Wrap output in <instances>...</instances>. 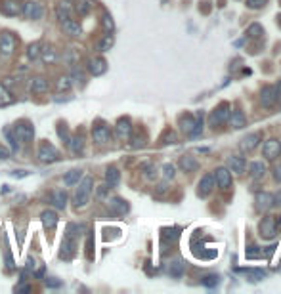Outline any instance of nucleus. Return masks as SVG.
Wrapping results in <instances>:
<instances>
[{"mask_svg":"<svg viewBox=\"0 0 281 294\" xmlns=\"http://www.w3.org/2000/svg\"><path fill=\"white\" fill-rule=\"evenodd\" d=\"M77 191H75V207L77 208H82L87 207L88 201H90V195H92V187H94V178L92 176H87V178H82L77 184Z\"/></svg>","mask_w":281,"mask_h":294,"instance_id":"obj_1","label":"nucleus"},{"mask_svg":"<svg viewBox=\"0 0 281 294\" xmlns=\"http://www.w3.org/2000/svg\"><path fill=\"white\" fill-rule=\"evenodd\" d=\"M12 132H14L15 140L21 142V144H29V142H33V138H35V126L29 121H25V119L15 122Z\"/></svg>","mask_w":281,"mask_h":294,"instance_id":"obj_2","label":"nucleus"},{"mask_svg":"<svg viewBox=\"0 0 281 294\" xmlns=\"http://www.w3.org/2000/svg\"><path fill=\"white\" fill-rule=\"evenodd\" d=\"M75 230L77 225H69L67 233L63 237V243H61V252H59V258L61 260H71L75 256V248H77V241H75Z\"/></svg>","mask_w":281,"mask_h":294,"instance_id":"obj_3","label":"nucleus"},{"mask_svg":"<svg viewBox=\"0 0 281 294\" xmlns=\"http://www.w3.org/2000/svg\"><path fill=\"white\" fill-rule=\"evenodd\" d=\"M230 103L228 101H222V103H218L217 107L210 111L209 115V124L210 126H220L224 122H228L230 119Z\"/></svg>","mask_w":281,"mask_h":294,"instance_id":"obj_4","label":"nucleus"},{"mask_svg":"<svg viewBox=\"0 0 281 294\" xmlns=\"http://www.w3.org/2000/svg\"><path fill=\"white\" fill-rule=\"evenodd\" d=\"M17 38L15 35H12L10 31H2L0 33V56L4 58H10L15 50H17Z\"/></svg>","mask_w":281,"mask_h":294,"instance_id":"obj_5","label":"nucleus"},{"mask_svg":"<svg viewBox=\"0 0 281 294\" xmlns=\"http://www.w3.org/2000/svg\"><path fill=\"white\" fill-rule=\"evenodd\" d=\"M277 218L272 214L264 216L262 220H260L258 223V235L262 237V239H272V237L277 233Z\"/></svg>","mask_w":281,"mask_h":294,"instance_id":"obj_6","label":"nucleus"},{"mask_svg":"<svg viewBox=\"0 0 281 294\" xmlns=\"http://www.w3.org/2000/svg\"><path fill=\"white\" fill-rule=\"evenodd\" d=\"M36 157H38V161L40 163H46V165H50V163H56V161H59V151L54 147L52 144H48V142H44V144H40V147H38V153H36Z\"/></svg>","mask_w":281,"mask_h":294,"instance_id":"obj_7","label":"nucleus"},{"mask_svg":"<svg viewBox=\"0 0 281 294\" xmlns=\"http://www.w3.org/2000/svg\"><path fill=\"white\" fill-rule=\"evenodd\" d=\"M279 101V96L275 92V86H264L260 90V105L262 109H274Z\"/></svg>","mask_w":281,"mask_h":294,"instance_id":"obj_8","label":"nucleus"},{"mask_svg":"<svg viewBox=\"0 0 281 294\" xmlns=\"http://www.w3.org/2000/svg\"><path fill=\"white\" fill-rule=\"evenodd\" d=\"M279 155H281V142L279 140H275V138L266 140L264 145H262V157L266 159V161H275Z\"/></svg>","mask_w":281,"mask_h":294,"instance_id":"obj_9","label":"nucleus"},{"mask_svg":"<svg viewBox=\"0 0 281 294\" xmlns=\"http://www.w3.org/2000/svg\"><path fill=\"white\" fill-rule=\"evenodd\" d=\"M44 14L42 6L35 2V0H29V2H23V10H21V15L25 19H31V21H36V19H40Z\"/></svg>","mask_w":281,"mask_h":294,"instance_id":"obj_10","label":"nucleus"},{"mask_svg":"<svg viewBox=\"0 0 281 294\" xmlns=\"http://www.w3.org/2000/svg\"><path fill=\"white\" fill-rule=\"evenodd\" d=\"M23 2L19 0H0V14L8 15V17H17L21 15Z\"/></svg>","mask_w":281,"mask_h":294,"instance_id":"obj_11","label":"nucleus"},{"mask_svg":"<svg viewBox=\"0 0 281 294\" xmlns=\"http://www.w3.org/2000/svg\"><path fill=\"white\" fill-rule=\"evenodd\" d=\"M115 134L119 140H123V142H126V140H130V136H132V122H130L128 117H123V119H119L115 124Z\"/></svg>","mask_w":281,"mask_h":294,"instance_id":"obj_12","label":"nucleus"},{"mask_svg":"<svg viewBox=\"0 0 281 294\" xmlns=\"http://www.w3.org/2000/svg\"><path fill=\"white\" fill-rule=\"evenodd\" d=\"M214 182H217V187H220V189H230L231 172L228 170V166H220V168L214 170Z\"/></svg>","mask_w":281,"mask_h":294,"instance_id":"obj_13","label":"nucleus"},{"mask_svg":"<svg viewBox=\"0 0 281 294\" xmlns=\"http://www.w3.org/2000/svg\"><path fill=\"white\" fill-rule=\"evenodd\" d=\"M214 187H217V182H214V174H205L199 182V189H197V193L199 197H209L212 191H214Z\"/></svg>","mask_w":281,"mask_h":294,"instance_id":"obj_14","label":"nucleus"},{"mask_svg":"<svg viewBox=\"0 0 281 294\" xmlns=\"http://www.w3.org/2000/svg\"><path fill=\"white\" fill-rule=\"evenodd\" d=\"M228 170L233 174H237V176H241V174L247 170L245 157H241V155H231V157H228Z\"/></svg>","mask_w":281,"mask_h":294,"instance_id":"obj_15","label":"nucleus"},{"mask_svg":"<svg viewBox=\"0 0 281 294\" xmlns=\"http://www.w3.org/2000/svg\"><path fill=\"white\" fill-rule=\"evenodd\" d=\"M254 202H256V210H270L274 207V195L272 193H266V191H258L254 195Z\"/></svg>","mask_w":281,"mask_h":294,"instance_id":"obj_16","label":"nucleus"},{"mask_svg":"<svg viewBox=\"0 0 281 294\" xmlns=\"http://www.w3.org/2000/svg\"><path fill=\"white\" fill-rule=\"evenodd\" d=\"M109 210H111V214H115V216H124V214H128L130 207L124 199L113 197V199H109Z\"/></svg>","mask_w":281,"mask_h":294,"instance_id":"obj_17","label":"nucleus"},{"mask_svg":"<svg viewBox=\"0 0 281 294\" xmlns=\"http://www.w3.org/2000/svg\"><path fill=\"white\" fill-rule=\"evenodd\" d=\"M92 138L96 144H107L109 140H111V130H109V126H105V124H100V126H94L92 130Z\"/></svg>","mask_w":281,"mask_h":294,"instance_id":"obj_18","label":"nucleus"},{"mask_svg":"<svg viewBox=\"0 0 281 294\" xmlns=\"http://www.w3.org/2000/svg\"><path fill=\"white\" fill-rule=\"evenodd\" d=\"M88 71H90V75H94V77H101L103 73L107 71V61L103 58H92L88 61Z\"/></svg>","mask_w":281,"mask_h":294,"instance_id":"obj_19","label":"nucleus"},{"mask_svg":"<svg viewBox=\"0 0 281 294\" xmlns=\"http://www.w3.org/2000/svg\"><path fill=\"white\" fill-rule=\"evenodd\" d=\"M258 142H260V132H254V134H249V136L243 138L239 142V147H241V151H245V153H251V151H254L258 147Z\"/></svg>","mask_w":281,"mask_h":294,"instance_id":"obj_20","label":"nucleus"},{"mask_svg":"<svg viewBox=\"0 0 281 294\" xmlns=\"http://www.w3.org/2000/svg\"><path fill=\"white\" fill-rule=\"evenodd\" d=\"M228 122H230V126L233 130L245 128V126H247V117H245V113H243L241 109H235V111H230V119H228Z\"/></svg>","mask_w":281,"mask_h":294,"instance_id":"obj_21","label":"nucleus"},{"mask_svg":"<svg viewBox=\"0 0 281 294\" xmlns=\"http://www.w3.org/2000/svg\"><path fill=\"white\" fill-rule=\"evenodd\" d=\"M73 14V6L69 0H61L58 6H56V17H58L59 21H65V19H69Z\"/></svg>","mask_w":281,"mask_h":294,"instance_id":"obj_22","label":"nucleus"},{"mask_svg":"<svg viewBox=\"0 0 281 294\" xmlns=\"http://www.w3.org/2000/svg\"><path fill=\"white\" fill-rule=\"evenodd\" d=\"M178 126H180V130L184 132V134H191V130H193L195 126V115L193 113H186V115H182L180 119H178Z\"/></svg>","mask_w":281,"mask_h":294,"instance_id":"obj_23","label":"nucleus"},{"mask_svg":"<svg viewBox=\"0 0 281 294\" xmlns=\"http://www.w3.org/2000/svg\"><path fill=\"white\" fill-rule=\"evenodd\" d=\"M61 29L67 33L69 36H80V33H82V27H80L79 21H75V19H65V21H61Z\"/></svg>","mask_w":281,"mask_h":294,"instance_id":"obj_24","label":"nucleus"},{"mask_svg":"<svg viewBox=\"0 0 281 294\" xmlns=\"http://www.w3.org/2000/svg\"><path fill=\"white\" fill-rule=\"evenodd\" d=\"M50 90V82L44 77H35L31 80V92L33 94H46Z\"/></svg>","mask_w":281,"mask_h":294,"instance_id":"obj_25","label":"nucleus"},{"mask_svg":"<svg viewBox=\"0 0 281 294\" xmlns=\"http://www.w3.org/2000/svg\"><path fill=\"white\" fill-rule=\"evenodd\" d=\"M178 166H180V170H184V172H195V170L199 168V163H197V159L191 157V155H184V157L180 159Z\"/></svg>","mask_w":281,"mask_h":294,"instance_id":"obj_26","label":"nucleus"},{"mask_svg":"<svg viewBox=\"0 0 281 294\" xmlns=\"http://www.w3.org/2000/svg\"><path fill=\"white\" fill-rule=\"evenodd\" d=\"M40 220H42L44 228L50 231L56 230V225H58V214L54 210H44L42 214H40Z\"/></svg>","mask_w":281,"mask_h":294,"instance_id":"obj_27","label":"nucleus"},{"mask_svg":"<svg viewBox=\"0 0 281 294\" xmlns=\"http://www.w3.org/2000/svg\"><path fill=\"white\" fill-rule=\"evenodd\" d=\"M184 272H186V264H184L182 260H172V262L168 264V275H170V277H174V279L182 277V275H184Z\"/></svg>","mask_w":281,"mask_h":294,"instance_id":"obj_28","label":"nucleus"},{"mask_svg":"<svg viewBox=\"0 0 281 294\" xmlns=\"http://www.w3.org/2000/svg\"><path fill=\"white\" fill-rule=\"evenodd\" d=\"M119 182H121V172L117 170L115 166H109L107 172H105V184H107V187L109 189H111V187H117Z\"/></svg>","mask_w":281,"mask_h":294,"instance_id":"obj_29","label":"nucleus"},{"mask_svg":"<svg viewBox=\"0 0 281 294\" xmlns=\"http://www.w3.org/2000/svg\"><path fill=\"white\" fill-rule=\"evenodd\" d=\"M203 128H205V113L203 111H197L195 113V126L191 130L189 138H199L203 134Z\"/></svg>","mask_w":281,"mask_h":294,"instance_id":"obj_30","label":"nucleus"},{"mask_svg":"<svg viewBox=\"0 0 281 294\" xmlns=\"http://www.w3.org/2000/svg\"><path fill=\"white\" fill-rule=\"evenodd\" d=\"M67 147H69V149H71L75 155L82 153V149H84V136H82V134H77V136H73L71 140H69Z\"/></svg>","mask_w":281,"mask_h":294,"instance_id":"obj_31","label":"nucleus"},{"mask_svg":"<svg viewBox=\"0 0 281 294\" xmlns=\"http://www.w3.org/2000/svg\"><path fill=\"white\" fill-rule=\"evenodd\" d=\"M161 239H163L165 243L178 241V239H180V228H165V230L161 231Z\"/></svg>","mask_w":281,"mask_h":294,"instance_id":"obj_32","label":"nucleus"},{"mask_svg":"<svg viewBox=\"0 0 281 294\" xmlns=\"http://www.w3.org/2000/svg\"><path fill=\"white\" fill-rule=\"evenodd\" d=\"M80 178H82V170L80 168H73V170H69V172L65 174L63 184L65 186H77L80 182Z\"/></svg>","mask_w":281,"mask_h":294,"instance_id":"obj_33","label":"nucleus"},{"mask_svg":"<svg viewBox=\"0 0 281 294\" xmlns=\"http://www.w3.org/2000/svg\"><path fill=\"white\" fill-rule=\"evenodd\" d=\"M15 101V98L12 96V92L8 90L6 84H0V107H8Z\"/></svg>","mask_w":281,"mask_h":294,"instance_id":"obj_34","label":"nucleus"},{"mask_svg":"<svg viewBox=\"0 0 281 294\" xmlns=\"http://www.w3.org/2000/svg\"><path fill=\"white\" fill-rule=\"evenodd\" d=\"M40 58L46 65H54L58 61V52L54 50L52 46H46L44 50H40Z\"/></svg>","mask_w":281,"mask_h":294,"instance_id":"obj_35","label":"nucleus"},{"mask_svg":"<svg viewBox=\"0 0 281 294\" xmlns=\"http://www.w3.org/2000/svg\"><path fill=\"white\" fill-rule=\"evenodd\" d=\"M52 202H54V207H56V208L63 210V208L67 207V193H65L63 189L54 191V193H52Z\"/></svg>","mask_w":281,"mask_h":294,"instance_id":"obj_36","label":"nucleus"},{"mask_svg":"<svg viewBox=\"0 0 281 294\" xmlns=\"http://www.w3.org/2000/svg\"><path fill=\"white\" fill-rule=\"evenodd\" d=\"M249 170H251L252 178L260 179V178H264V174H266V166H264V163H260V161H254V163L249 165Z\"/></svg>","mask_w":281,"mask_h":294,"instance_id":"obj_37","label":"nucleus"},{"mask_svg":"<svg viewBox=\"0 0 281 294\" xmlns=\"http://www.w3.org/2000/svg\"><path fill=\"white\" fill-rule=\"evenodd\" d=\"M235 272H237V273H247V275L251 277L249 281L266 279V272H264V269H258V267H254V269H239V267H235Z\"/></svg>","mask_w":281,"mask_h":294,"instance_id":"obj_38","label":"nucleus"},{"mask_svg":"<svg viewBox=\"0 0 281 294\" xmlns=\"http://www.w3.org/2000/svg\"><path fill=\"white\" fill-rule=\"evenodd\" d=\"M115 44V38H113V35L111 33H105L103 35V38H101L100 42H98V50L100 52H107V50H111V46Z\"/></svg>","mask_w":281,"mask_h":294,"instance_id":"obj_39","label":"nucleus"},{"mask_svg":"<svg viewBox=\"0 0 281 294\" xmlns=\"http://www.w3.org/2000/svg\"><path fill=\"white\" fill-rule=\"evenodd\" d=\"M40 50H42V44L40 42L29 44V48H27V58H29L31 61H36V59L40 58Z\"/></svg>","mask_w":281,"mask_h":294,"instance_id":"obj_40","label":"nucleus"},{"mask_svg":"<svg viewBox=\"0 0 281 294\" xmlns=\"http://www.w3.org/2000/svg\"><path fill=\"white\" fill-rule=\"evenodd\" d=\"M262 35H264V29H262L260 23H251V25H249V29H247V38H260Z\"/></svg>","mask_w":281,"mask_h":294,"instance_id":"obj_41","label":"nucleus"},{"mask_svg":"<svg viewBox=\"0 0 281 294\" xmlns=\"http://www.w3.org/2000/svg\"><path fill=\"white\" fill-rule=\"evenodd\" d=\"M71 86H73L71 77H67V75L59 77L58 82H56V88H58L59 92H67V90H71Z\"/></svg>","mask_w":281,"mask_h":294,"instance_id":"obj_42","label":"nucleus"},{"mask_svg":"<svg viewBox=\"0 0 281 294\" xmlns=\"http://www.w3.org/2000/svg\"><path fill=\"white\" fill-rule=\"evenodd\" d=\"M220 283V277L218 275H214V273H210V275H205L201 279V285L203 287H207V288H214Z\"/></svg>","mask_w":281,"mask_h":294,"instance_id":"obj_43","label":"nucleus"},{"mask_svg":"<svg viewBox=\"0 0 281 294\" xmlns=\"http://www.w3.org/2000/svg\"><path fill=\"white\" fill-rule=\"evenodd\" d=\"M159 144L161 145H168V144H176V134L172 130H166L163 136L159 138Z\"/></svg>","mask_w":281,"mask_h":294,"instance_id":"obj_44","label":"nucleus"},{"mask_svg":"<svg viewBox=\"0 0 281 294\" xmlns=\"http://www.w3.org/2000/svg\"><path fill=\"white\" fill-rule=\"evenodd\" d=\"M2 132H4V136H6L8 142H10V145H12V151H14V153H17L19 145H17V140H15V136H14V132H12V128H4Z\"/></svg>","mask_w":281,"mask_h":294,"instance_id":"obj_45","label":"nucleus"},{"mask_svg":"<svg viewBox=\"0 0 281 294\" xmlns=\"http://www.w3.org/2000/svg\"><path fill=\"white\" fill-rule=\"evenodd\" d=\"M101 27H103V31L105 33H113V29H115V23H113V17L109 14H105L103 17H101Z\"/></svg>","mask_w":281,"mask_h":294,"instance_id":"obj_46","label":"nucleus"},{"mask_svg":"<svg viewBox=\"0 0 281 294\" xmlns=\"http://www.w3.org/2000/svg\"><path fill=\"white\" fill-rule=\"evenodd\" d=\"M92 2L90 0H80V2H77V12H79V15H87L90 10H92Z\"/></svg>","mask_w":281,"mask_h":294,"instance_id":"obj_47","label":"nucleus"},{"mask_svg":"<svg viewBox=\"0 0 281 294\" xmlns=\"http://www.w3.org/2000/svg\"><path fill=\"white\" fill-rule=\"evenodd\" d=\"M161 172H163V178L165 179H172L176 176V168H174V165H163Z\"/></svg>","mask_w":281,"mask_h":294,"instance_id":"obj_48","label":"nucleus"},{"mask_svg":"<svg viewBox=\"0 0 281 294\" xmlns=\"http://www.w3.org/2000/svg\"><path fill=\"white\" fill-rule=\"evenodd\" d=\"M245 256H247V258H249V260L258 258V256H262V251H260V246H256V244H251V246L247 248Z\"/></svg>","mask_w":281,"mask_h":294,"instance_id":"obj_49","label":"nucleus"},{"mask_svg":"<svg viewBox=\"0 0 281 294\" xmlns=\"http://www.w3.org/2000/svg\"><path fill=\"white\" fill-rule=\"evenodd\" d=\"M58 136L63 140L65 144H69V140H71V136H69V132H67V126H65L63 122H59L58 124Z\"/></svg>","mask_w":281,"mask_h":294,"instance_id":"obj_50","label":"nucleus"},{"mask_svg":"<svg viewBox=\"0 0 281 294\" xmlns=\"http://www.w3.org/2000/svg\"><path fill=\"white\" fill-rule=\"evenodd\" d=\"M268 4V0H247V8L249 10H260Z\"/></svg>","mask_w":281,"mask_h":294,"instance_id":"obj_51","label":"nucleus"},{"mask_svg":"<svg viewBox=\"0 0 281 294\" xmlns=\"http://www.w3.org/2000/svg\"><path fill=\"white\" fill-rule=\"evenodd\" d=\"M130 138H132V136H130ZM145 140H147V138H145L144 134H142V136H134V138H132V149H140V147H144Z\"/></svg>","mask_w":281,"mask_h":294,"instance_id":"obj_52","label":"nucleus"},{"mask_svg":"<svg viewBox=\"0 0 281 294\" xmlns=\"http://www.w3.org/2000/svg\"><path fill=\"white\" fill-rule=\"evenodd\" d=\"M144 176L147 179L155 178V168H153V165H144Z\"/></svg>","mask_w":281,"mask_h":294,"instance_id":"obj_53","label":"nucleus"},{"mask_svg":"<svg viewBox=\"0 0 281 294\" xmlns=\"http://www.w3.org/2000/svg\"><path fill=\"white\" fill-rule=\"evenodd\" d=\"M46 287H50V288H59L61 287V281H58L56 277H48L46 279Z\"/></svg>","mask_w":281,"mask_h":294,"instance_id":"obj_54","label":"nucleus"},{"mask_svg":"<svg viewBox=\"0 0 281 294\" xmlns=\"http://www.w3.org/2000/svg\"><path fill=\"white\" fill-rule=\"evenodd\" d=\"M272 176H274V179L277 182V184H281V165H275L274 170H272Z\"/></svg>","mask_w":281,"mask_h":294,"instance_id":"obj_55","label":"nucleus"},{"mask_svg":"<svg viewBox=\"0 0 281 294\" xmlns=\"http://www.w3.org/2000/svg\"><path fill=\"white\" fill-rule=\"evenodd\" d=\"M6 267L12 272V269H15V264H14V258H12V254H10V251H6Z\"/></svg>","mask_w":281,"mask_h":294,"instance_id":"obj_56","label":"nucleus"},{"mask_svg":"<svg viewBox=\"0 0 281 294\" xmlns=\"http://www.w3.org/2000/svg\"><path fill=\"white\" fill-rule=\"evenodd\" d=\"M6 159H10V151L0 145V161H6Z\"/></svg>","mask_w":281,"mask_h":294,"instance_id":"obj_57","label":"nucleus"},{"mask_svg":"<svg viewBox=\"0 0 281 294\" xmlns=\"http://www.w3.org/2000/svg\"><path fill=\"white\" fill-rule=\"evenodd\" d=\"M35 269H36V260L29 258L27 260V272H35Z\"/></svg>","mask_w":281,"mask_h":294,"instance_id":"obj_58","label":"nucleus"},{"mask_svg":"<svg viewBox=\"0 0 281 294\" xmlns=\"http://www.w3.org/2000/svg\"><path fill=\"white\" fill-rule=\"evenodd\" d=\"M12 176H14V178H25V176H29V172H27V170H14Z\"/></svg>","mask_w":281,"mask_h":294,"instance_id":"obj_59","label":"nucleus"},{"mask_svg":"<svg viewBox=\"0 0 281 294\" xmlns=\"http://www.w3.org/2000/svg\"><path fill=\"white\" fill-rule=\"evenodd\" d=\"M274 207H281V191L277 195H274Z\"/></svg>","mask_w":281,"mask_h":294,"instance_id":"obj_60","label":"nucleus"},{"mask_svg":"<svg viewBox=\"0 0 281 294\" xmlns=\"http://www.w3.org/2000/svg\"><path fill=\"white\" fill-rule=\"evenodd\" d=\"M15 290H17V292H27V290H29V287H27V285H21V287H17Z\"/></svg>","mask_w":281,"mask_h":294,"instance_id":"obj_61","label":"nucleus"},{"mask_svg":"<svg viewBox=\"0 0 281 294\" xmlns=\"http://www.w3.org/2000/svg\"><path fill=\"white\" fill-rule=\"evenodd\" d=\"M275 92H277V96L281 98V80L277 82V84H275Z\"/></svg>","mask_w":281,"mask_h":294,"instance_id":"obj_62","label":"nucleus"},{"mask_svg":"<svg viewBox=\"0 0 281 294\" xmlns=\"http://www.w3.org/2000/svg\"><path fill=\"white\" fill-rule=\"evenodd\" d=\"M10 191V186H2V193H8Z\"/></svg>","mask_w":281,"mask_h":294,"instance_id":"obj_63","label":"nucleus"},{"mask_svg":"<svg viewBox=\"0 0 281 294\" xmlns=\"http://www.w3.org/2000/svg\"><path fill=\"white\" fill-rule=\"evenodd\" d=\"M279 100H281V98H279Z\"/></svg>","mask_w":281,"mask_h":294,"instance_id":"obj_64","label":"nucleus"}]
</instances>
